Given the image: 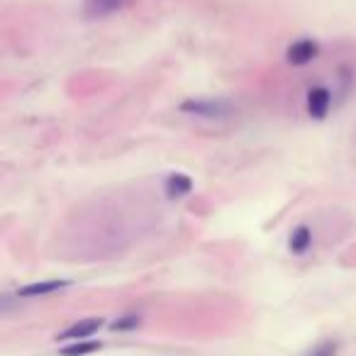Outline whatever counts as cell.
<instances>
[{"label": "cell", "instance_id": "cell-8", "mask_svg": "<svg viewBox=\"0 0 356 356\" xmlns=\"http://www.w3.org/2000/svg\"><path fill=\"white\" fill-rule=\"evenodd\" d=\"M312 244V232L310 227H305V225H301V227H295L293 234H290L288 240V246L293 254H305L307 249H310Z\"/></svg>", "mask_w": 356, "mask_h": 356}, {"label": "cell", "instance_id": "cell-7", "mask_svg": "<svg viewBox=\"0 0 356 356\" xmlns=\"http://www.w3.org/2000/svg\"><path fill=\"white\" fill-rule=\"evenodd\" d=\"M125 5V0H86V15L88 17H105L117 12Z\"/></svg>", "mask_w": 356, "mask_h": 356}, {"label": "cell", "instance_id": "cell-10", "mask_svg": "<svg viewBox=\"0 0 356 356\" xmlns=\"http://www.w3.org/2000/svg\"><path fill=\"white\" fill-rule=\"evenodd\" d=\"M137 325H140V318H137V315H127V318L115 320V322H112V329H115V332H120V329H134Z\"/></svg>", "mask_w": 356, "mask_h": 356}, {"label": "cell", "instance_id": "cell-3", "mask_svg": "<svg viewBox=\"0 0 356 356\" xmlns=\"http://www.w3.org/2000/svg\"><path fill=\"white\" fill-rule=\"evenodd\" d=\"M332 105V93H329L325 86H315V88L307 90V112L315 120H325Z\"/></svg>", "mask_w": 356, "mask_h": 356}, {"label": "cell", "instance_id": "cell-11", "mask_svg": "<svg viewBox=\"0 0 356 356\" xmlns=\"http://www.w3.org/2000/svg\"><path fill=\"white\" fill-rule=\"evenodd\" d=\"M307 356H337V344H334V342H322V344L315 346Z\"/></svg>", "mask_w": 356, "mask_h": 356}, {"label": "cell", "instance_id": "cell-4", "mask_svg": "<svg viewBox=\"0 0 356 356\" xmlns=\"http://www.w3.org/2000/svg\"><path fill=\"white\" fill-rule=\"evenodd\" d=\"M103 327V320L101 318H86V320H78V322H73L68 329H64L62 334H59V340H73V342H81V340H88V337H93L98 329Z\"/></svg>", "mask_w": 356, "mask_h": 356}, {"label": "cell", "instance_id": "cell-2", "mask_svg": "<svg viewBox=\"0 0 356 356\" xmlns=\"http://www.w3.org/2000/svg\"><path fill=\"white\" fill-rule=\"evenodd\" d=\"M318 54H320L318 42H315V39L303 37L288 47L285 59H288V64H293V66H307V64H312L315 59H318Z\"/></svg>", "mask_w": 356, "mask_h": 356}, {"label": "cell", "instance_id": "cell-6", "mask_svg": "<svg viewBox=\"0 0 356 356\" xmlns=\"http://www.w3.org/2000/svg\"><path fill=\"white\" fill-rule=\"evenodd\" d=\"M164 190L171 201H178V198H186V195L193 193V178L186 176V173H171L164 183Z\"/></svg>", "mask_w": 356, "mask_h": 356}, {"label": "cell", "instance_id": "cell-9", "mask_svg": "<svg viewBox=\"0 0 356 356\" xmlns=\"http://www.w3.org/2000/svg\"><path fill=\"white\" fill-rule=\"evenodd\" d=\"M98 349H101V344H98V342L81 340V342H73V344L64 346L62 356H86V354H93V351H98Z\"/></svg>", "mask_w": 356, "mask_h": 356}, {"label": "cell", "instance_id": "cell-5", "mask_svg": "<svg viewBox=\"0 0 356 356\" xmlns=\"http://www.w3.org/2000/svg\"><path fill=\"white\" fill-rule=\"evenodd\" d=\"M71 285V281H62V279H51V281H39V283H29L23 285L17 290L20 298H39V295H51L56 290H64Z\"/></svg>", "mask_w": 356, "mask_h": 356}, {"label": "cell", "instance_id": "cell-1", "mask_svg": "<svg viewBox=\"0 0 356 356\" xmlns=\"http://www.w3.org/2000/svg\"><path fill=\"white\" fill-rule=\"evenodd\" d=\"M234 105L227 98H193V101L181 103V112L193 117H205V120H222L229 117Z\"/></svg>", "mask_w": 356, "mask_h": 356}]
</instances>
